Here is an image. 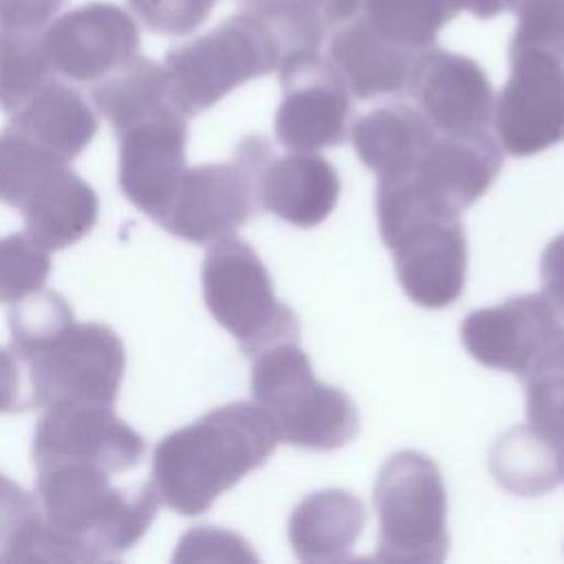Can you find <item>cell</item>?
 <instances>
[{"label": "cell", "mask_w": 564, "mask_h": 564, "mask_svg": "<svg viewBox=\"0 0 564 564\" xmlns=\"http://www.w3.org/2000/svg\"><path fill=\"white\" fill-rule=\"evenodd\" d=\"M282 443L273 416L258 403L234 401L170 432L154 447L152 485L170 509L198 516L267 463Z\"/></svg>", "instance_id": "cell-1"}, {"label": "cell", "mask_w": 564, "mask_h": 564, "mask_svg": "<svg viewBox=\"0 0 564 564\" xmlns=\"http://www.w3.org/2000/svg\"><path fill=\"white\" fill-rule=\"evenodd\" d=\"M35 469V498L57 562L119 557L145 535L161 502L152 482L115 487L110 471L97 465L48 463Z\"/></svg>", "instance_id": "cell-2"}, {"label": "cell", "mask_w": 564, "mask_h": 564, "mask_svg": "<svg viewBox=\"0 0 564 564\" xmlns=\"http://www.w3.org/2000/svg\"><path fill=\"white\" fill-rule=\"evenodd\" d=\"M377 223L405 295L423 308L454 304L465 286L467 238L460 216L423 205L403 176L377 181Z\"/></svg>", "instance_id": "cell-3"}, {"label": "cell", "mask_w": 564, "mask_h": 564, "mask_svg": "<svg viewBox=\"0 0 564 564\" xmlns=\"http://www.w3.org/2000/svg\"><path fill=\"white\" fill-rule=\"evenodd\" d=\"M251 359L253 401L273 416L284 443L330 452L357 436L355 401L344 390L315 379L300 339L269 344Z\"/></svg>", "instance_id": "cell-4"}, {"label": "cell", "mask_w": 564, "mask_h": 564, "mask_svg": "<svg viewBox=\"0 0 564 564\" xmlns=\"http://www.w3.org/2000/svg\"><path fill=\"white\" fill-rule=\"evenodd\" d=\"M282 57L271 24L242 7L209 33L167 51L163 66L176 106L194 117L234 88L275 70Z\"/></svg>", "instance_id": "cell-5"}, {"label": "cell", "mask_w": 564, "mask_h": 564, "mask_svg": "<svg viewBox=\"0 0 564 564\" xmlns=\"http://www.w3.org/2000/svg\"><path fill=\"white\" fill-rule=\"evenodd\" d=\"M200 282L212 317L247 357L282 339H300L295 313L275 297L271 275L247 240L231 234L214 240L203 258Z\"/></svg>", "instance_id": "cell-6"}, {"label": "cell", "mask_w": 564, "mask_h": 564, "mask_svg": "<svg viewBox=\"0 0 564 564\" xmlns=\"http://www.w3.org/2000/svg\"><path fill=\"white\" fill-rule=\"evenodd\" d=\"M379 516L377 557L443 562L449 549L447 494L438 465L416 449L392 454L372 491Z\"/></svg>", "instance_id": "cell-7"}, {"label": "cell", "mask_w": 564, "mask_h": 564, "mask_svg": "<svg viewBox=\"0 0 564 564\" xmlns=\"http://www.w3.org/2000/svg\"><path fill=\"white\" fill-rule=\"evenodd\" d=\"M271 154V143L253 134L238 143L229 163L185 167L156 223L167 234L196 245L234 234L260 209L258 178Z\"/></svg>", "instance_id": "cell-8"}, {"label": "cell", "mask_w": 564, "mask_h": 564, "mask_svg": "<svg viewBox=\"0 0 564 564\" xmlns=\"http://www.w3.org/2000/svg\"><path fill=\"white\" fill-rule=\"evenodd\" d=\"M29 366V405H112L126 370L119 335L99 322H70L20 357Z\"/></svg>", "instance_id": "cell-9"}, {"label": "cell", "mask_w": 564, "mask_h": 564, "mask_svg": "<svg viewBox=\"0 0 564 564\" xmlns=\"http://www.w3.org/2000/svg\"><path fill=\"white\" fill-rule=\"evenodd\" d=\"M509 66L494 104V128L509 154L531 156L564 141V59L509 46Z\"/></svg>", "instance_id": "cell-10"}, {"label": "cell", "mask_w": 564, "mask_h": 564, "mask_svg": "<svg viewBox=\"0 0 564 564\" xmlns=\"http://www.w3.org/2000/svg\"><path fill=\"white\" fill-rule=\"evenodd\" d=\"M282 101L273 130L280 145L315 152L346 139L352 104L337 66L319 51H295L280 62Z\"/></svg>", "instance_id": "cell-11"}, {"label": "cell", "mask_w": 564, "mask_h": 564, "mask_svg": "<svg viewBox=\"0 0 564 564\" xmlns=\"http://www.w3.org/2000/svg\"><path fill=\"white\" fill-rule=\"evenodd\" d=\"M560 339L564 315L544 293L513 295L496 306L476 308L460 324V341L478 364L518 379Z\"/></svg>", "instance_id": "cell-12"}, {"label": "cell", "mask_w": 564, "mask_h": 564, "mask_svg": "<svg viewBox=\"0 0 564 564\" xmlns=\"http://www.w3.org/2000/svg\"><path fill=\"white\" fill-rule=\"evenodd\" d=\"M187 119L176 104H167L117 130L119 187L152 220L165 212L187 167Z\"/></svg>", "instance_id": "cell-13"}, {"label": "cell", "mask_w": 564, "mask_h": 564, "mask_svg": "<svg viewBox=\"0 0 564 564\" xmlns=\"http://www.w3.org/2000/svg\"><path fill=\"white\" fill-rule=\"evenodd\" d=\"M42 42L55 73L95 84L137 57L139 26L117 4L88 2L51 20Z\"/></svg>", "instance_id": "cell-14"}, {"label": "cell", "mask_w": 564, "mask_h": 564, "mask_svg": "<svg viewBox=\"0 0 564 564\" xmlns=\"http://www.w3.org/2000/svg\"><path fill=\"white\" fill-rule=\"evenodd\" d=\"M145 454V441L112 405L46 408L33 434L35 467L48 463H88L110 474L132 469Z\"/></svg>", "instance_id": "cell-15"}, {"label": "cell", "mask_w": 564, "mask_h": 564, "mask_svg": "<svg viewBox=\"0 0 564 564\" xmlns=\"http://www.w3.org/2000/svg\"><path fill=\"white\" fill-rule=\"evenodd\" d=\"M408 93L441 134L487 132L494 121V88L482 66L436 44L414 57Z\"/></svg>", "instance_id": "cell-16"}, {"label": "cell", "mask_w": 564, "mask_h": 564, "mask_svg": "<svg viewBox=\"0 0 564 564\" xmlns=\"http://www.w3.org/2000/svg\"><path fill=\"white\" fill-rule=\"evenodd\" d=\"M500 167L502 152L487 132L443 134L401 176L423 205L460 216L491 187Z\"/></svg>", "instance_id": "cell-17"}, {"label": "cell", "mask_w": 564, "mask_h": 564, "mask_svg": "<svg viewBox=\"0 0 564 564\" xmlns=\"http://www.w3.org/2000/svg\"><path fill=\"white\" fill-rule=\"evenodd\" d=\"M339 189L337 170L317 152L271 154L258 178L260 207L304 229L330 216Z\"/></svg>", "instance_id": "cell-18"}, {"label": "cell", "mask_w": 564, "mask_h": 564, "mask_svg": "<svg viewBox=\"0 0 564 564\" xmlns=\"http://www.w3.org/2000/svg\"><path fill=\"white\" fill-rule=\"evenodd\" d=\"M330 33V62L355 97L372 99L405 90L414 53L383 40L359 13Z\"/></svg>", "instance_id": "cell-19"}, {"label": "cell", "mask_w": 564, "mask_h": 564, "mask_svg": "<svg viewBox=\"0 0 564 564\" xmlns=\"http://www.w3.org/2000/svg\"><path fill=\"white\" fill-rule=\"evenodd\" d=\"M26 234L46 251L82 240L95 225L99 198L95 189L68 165L53 170L18 207Z\"/></svg>", "instance_id": "cell-20"}, {"label": "cell", "mask_w": 564, "mask_h": 564, "mask_svg": "<svg viewBox=\"0 0 564 564\" xmlns=\"http://www.w3.org/2000/svg\"><path fill=\"white\" fill-rule=\"evenodd\" d=\"M350 139L359 161L381 178L410 172L436 139V130L421 110L386 104L359 117Z\"/></svg>", "instance_id": "cell-21"}, {"label": "cell", "mask_w": 564, "mask_h": 564, "mask_svg": "<svg viewBox=\"0 0 564 564\" xmlns=\"http://www.w3.org/2000/svg\"><path fill=\"white\" fill-rule=\"evenodd\" d=\"M366 524V509L344 489L306 496L289 518V542L302 562L346 560Z\"/></svg>", "instance_id": "cell-22"}, {"label": "cell", "mask_w": 564, "mask_h": 564, "mask_svg": "<svg viewBox=\"0 0 564 564\" xmlns=\"http://www.w3.org/2000/svg\"><path fill=\"white\" fill-rule=\"evenodd\" d=\"M9 126L35 145L70 163L93 141L97 117L82 93L51 79L13 112Z\"/></svg>", "instance_id": "cell-23"}, {"label": "cell", "mask_w": 564, "mask_h": 564, "mask_svg": "<svg viewBox=\"0 0 564 564\" xmlns=\"http://www.w3.org/2000/svg\"><path fill=\"white\" fill-rule=\"evenodd\" d=\"M489 471L516 496H542L564 478V445L531 425L511 427L494 443Z\"/></svg>", "instance_id": "cell-24"}, {"label": "cell", "mask_w": 564, "mask_h": 564, "mask_svg": "<svg viewBox=\"0 0 564 564\" xmlns=\"http://www.w3.org/2000/svg\"><path fill=\"white\" fill-rule=\"evenodd\" d=\"M90 97L97 110L112 123L115 132L143 115L176 104L165 66L141 55L95 84Z\"/></svg>", "instance_id": "cell-25"}, {"label": "cell", "mask_w": 564, "mask_h": 564, "mask_svg": "<svg viewBox=\"0 0 564 564\" xmlns=\"http://www.w3.org/2000/svg\"><path fill=\"white\" fill-rule=\"evenodd\" d=\"M57 562L37 498L0 474V562Z\"/></svg>", "instance_id": "cell-26"}, {"label": "cell", "mask_w": 564, "mask_h": 564, "mask_svg": "<svg viewBox=\"0 0 564 564\" xmlns=\"http://www.w3.org/2000/svg\"><path fill=\"white\" fill-rule=\"evenodd\" d=\"M359 15L390 44L419 55L456 13L447 0H364Z\"/></svg>", "instance_id": "cell-27"}, {"label": "cell", "mask_w": 564, "mask_h": 564, "mask_svg": "<svg viewBox=\"0 0 564 564\" xmlns=\"http://www.w3.org/2000/svg\"><path fill=\"white\" fill-rule=\"evenodd\" d=\"M53 75L42 31L0 26V108L7 115H13Z\"/></svg>", "instance_id": "cell-28"}, {"label": "cell", "mask_w": 564, "mask_h": 564, "mask_svg": "<svg viewBox=\"0 0 564 564\" xmlns=\"http://www.w3.org/2000/svg\"><path fill=\"white\" fill-rule=\"evenodd\" d=\"M520 381L527 390L529 425L564 445V339L549 346Z\"/></svg>", "instance_id": "cell-29"}, {"label": "cell", "mask_w": 564, "mask_h": 564, "mask_svg": "<svg viewBox=\"0 0 564 564\" xmlns=\"http://www.w3.org/2000/svg\"><path fill=\"white\" fill-rule=\"evenodd\" d=\"M62 165L68 163L7 126L0 132V200L20 207L35 185Z\"/></svg>", "instance_id": "cell-30"}, {"label": "cell", "mask_w": 564, "mask_h": 564, "mask_svg": "<svg viewBox=\"0 0 564 564\" xmlns=\"http://www.w3.org/2000/svg\"><path fill=\"white\" fill-rule=\"evenodd\" d=\"M70 322H75V317L68 302L55 291L40 289L13 302L9 311L11 350L20 359Z\"/></svg>", "instance_id": "cell-31"}, {"label": "cell", "mask_w": 564, "mask_h": 564, "mask_svg": "<svg viewBox=\"0 0 564 564\" xmlns=\"http://www.w3.org/2000/svg\"><path fill=\"white\" fill-rule=\"evenodd\" d=\"M51 273V256L26 231L0 238V302L13 304L40 291Z\"/></svg>", "instance_id": "cell-32"}, {"label": "cell", "mask_w": 564, "mask_h": 564, "mask_svg": "<svg viewBox=\"0 0 564 564\" xmlns=\"http://www.w3.org/2000/svg\"><path fill=\"white\" fill-rule=\"evenodd\" d=\"M511 11L518 26L509 46L538 48L564 59V0H520Z\"/></svg>", "instance_id": "cell-33"}, {"label": "cell", "mask_w": 564, "mask_h": 564, "mask_svg": "<svg viewBox=\"0 0 564 564\" xmlns=\"http://www.w3.org/2000/svg\"><path fill=\"white\" fill-rule=\"evenodd\" d=\"M216 0H128L139 20L161 35H187L212 13Z\"/></svg>", "instance_id": "cell-34"}, {"label": "cell", "mask_w": 564, "mask_h": 564, "mask_svg": "<svg viewBox=\"0 0 564 564\" xmlns=\"http://www.w3.org/2000/svg\"><path fill=\"white\" fill-rule=\"evenodd\" d=\"M64 0H0V26L44 31Z\"/></svg>", "instance_id": "cell-35"}, {"label": "cell", "mask_w": 564, "mask_h": 564, "mask_svg": "<svg viewBox=\"0 0 564 564\" xmlns=\"http://www.w3.org/2000/svg\"><path fill=\"white\" fill-rule=\"evenodd\" d=\"M540 275L544 295L564 315V234L555 236L540 258Z\"/></svg>", "instance_id": "cell-36"}, {"label": "cell", "mask_w": 564, "mask_h": 564, "mask_svg": "<svg viewBox=\"0 0 564 564\" xmlns=\"http://www.w3.org/2000/svg\"><path fill=\"white\" fill-rule=\"evenodd\" d=\"M20 366L13 350L0 348V414L20 410Z\"/></svg>", "instance_id": "cell-37"}, {"label": "cell", "mask_w": 564, "mask_h": 564, "mask_svg": "<svg viewBox=\"0 0 564 564\" xmlns=\"http://www.w3.org/2000/svg\"><path fill=\"white\" fill-rule=\"evenodd\" d=\"M447 4L454 13L467 11V13L476 15L478 20H489V18L498 15L500 11H505L502 0H447Z\"/></svg>", "instance_id": "cell-38"}, {"label": "cell", "mask_w": 564, "mask_h": 564, "mask_svg": "<svg viewBox=\"0 0 564 564\" xmlns=\"http://www.w3.org/2000/svg\"><path fill=\"white\" fill-rule=\"evenodd\" d=\"M505 2V11H511L520 0H502Z\"/></svg>", "instance_id": "cell-39"}, {"label": "cell", "mask_w": 564, "mask_h": 564, "mask_svg": "<svg viewBox=\"0 0 564 564\" xmlns=\"http://www.w3.org/2000/svg\"><path fill=\"white\" fill-rule=\"evenodd\" d=\"M242 2H247V0H242Z\"/></svg>", "instance_id": "cell-40"}]
</instances>
